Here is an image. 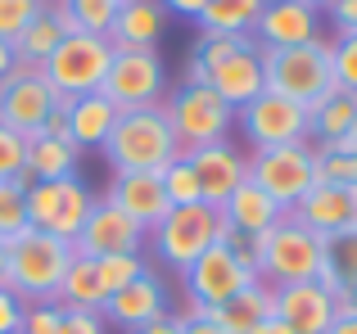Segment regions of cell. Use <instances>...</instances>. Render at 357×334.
<instances>
[{"mask_svg":"<svg viewBox=\"0 0 357 334\" xmlns=\"http://www.w3.org/2000/svg\"><path fill=\"white\" fill-rule=\"evenodd\" d=\"M18 334H23V330H18Z\"/></svg>","mask_w":357,"mask_h":334,"instance_id":"obj_55","label":"cell"},{"mask_svg":"<svg viewBox=\"0 0 357 334\" xmlns=\"http://www.w3.org/2000/svg\"><path fill=\"white\" fill-rule=\"evenodd\" d=\"M167 122L176 132V145L185 150H199V145L213 141H227L231 122H236V109L218 95L213 86H199V81H185V86L172 90V100L163 104Z\"/></svg>","mask_w":357,"mask_h":334,"instance_id":"obj_7","label":"cell"},{"mask_svg":"<svg viewBox=\"0 0 357 334\" xmlns=\"http://www.w3.org/2000/svg\"><path fill=\"white\" fill-rule=\"evenodd\" d=\"M105 199L127 212L140 230H154L158 221L172 212L167 190H163V176L158 172H114V185H109Z\"/></svg>","mask_w":357,"mask_h":334,"instance_id":"obj_18","label":"cell"},{"mask_svg":"<svg viewBox=\"0 0 357 334\" xmlns=\"http://www.w3.org/2000/svg\"><path fill=\"white\" fill-rule=\"evenodd\" d=\"M317 185H340V190L357 194V150L317 145Z\"/></svg>","mask_w":357,"mask_h":334,"instance_id":"obj_32","label":"cell"},{"mask_svg":"<svg viewBox=\"0 0 357 334\" xmlns=\"http://www.w3.org/2000/svg\"><path fill=\"white\" fill-rule=\"evenodd\" d=\"M41 5L45 0H0V41L14 45V36L41 14Z\"/></svg>","mask_w":357,"mask_h":334,"instance_id":"obj_38","label":"cell"},{"mask_svg":"<svg viewBox=\"0 0 357 334\" xmlns=\"http://www.w3.org/2000/svg\"><path fill=\"white\" fill-rule=\"evenodd\" d=\"M27 230V181H0V239Z\"/></svg>","mask_w":357,"mask_h":334,"instance_id":"obj_35","label":"cell"},{"mask_svg":"<svg viewBox=\"0 0 357 334\" xmlns=\"http://www.w3.org/2000/svg\"><path fill=\"white\" fill-rule=\"evenodd\" d=\"M321 285H331L335 294L357 285V221L335 235H321Z\"/></svg>","mask_w":357,"mask_h":334,"instance_id":"obj_29","label":"cell"},{"mask_svg":"<svg viewBox=\"0 0 357 334\" xmlns=\"http://www.w3.org/2000/svg\"><path fill=\"white\" fill-rule=\"evenodd\" d=\"M340 312H357V285H353V289H344V294H340Z\"/></svg>","mask_w":357,"mask_h":334,"instance_id":"obj_50","label":"cell"},{"mask_svg":"<svg viewBox=\"0 0 357 334\" xmlns=\"http://www.w3.org/2000/svg\"><path fill=\"white\" fill-rule=\"evenodd\" d=\"M208 317L218 321L227 334H253L262 321L276 317V289H271V285H262V280H253L249 289H240L236 299L222 303V308L208 312Z\"/></svg>","mask_w":357,"mask_h":334,"instance_id":"obj_26","label":"cell"},{"mask_svg":"<svg viewBox=\"0 0 357 334\" xmlns=\"http://www.w3.org/2000/svg\"><path fill=\"white\" fill-rule=\"evenodd\" d=\"M73 257H77V248L68 239L27 226L23 235H14L5 244V285L23 303H54Z\"/></svg>","mask_w":357,"mask_h":334,"instance_id":"obj_1","label":"cell"},{"mask_svg":"<svg viewBox=\"0 0 357 334\" xmlns=\"http://www.w3.org/2000/svg\"><path fill=\"white\" fill-rule=\"evenodd\" d=\"M77 145L73 141H54V136H27V154H23V176L32 181H59V176H77Z\"/></svg>","mask_w":357,"mask_h":334,"instance_id":"obj_28","label":"cell"},{"mask_svg":"<svg viewBox=\"0 0 357 334\" xmlns=\"http://www.w3.org/2000/svg\"><path fill=\"white\" fill-rule=\"evenodd\" d=\"M204 86H213L231 109H244L253 95H262V90H267V81H262V50L253 41L240 45L231 59H222L218 68L208 72V81H204Z\"/></svg>","mask_w":357,"mask_h":334,"instance_id":"obj_20","label":"cell"},{"mask_svg":"<svg viewBox=\"0 0 357 334\" xmlns=\"http://www.w3.org/2000/svg\"><path fill=\"white\" fill-rule=\"evenodd\" d=\"M45 5H59V0H45Z\"/></svg>","mask_w":357,"mask_h":334,"instance_id":"obj_54","label":"cell"},{"mask_svg":"<svg viewBox=\"0 0 357 334\" xmlns=\"http://www.w3.org/2000/svg\"><path fill=\"white\" fill-rule=\"evenodd\" d=\"M240 132L249 136L253 150H271V145H307V109L294 100L262 90L244 109H236Z\"/></svg>","mask_w":357,"mask_h":334,"instance_id":"obj_12","label":"cell"},{"mask_svg":"<svg viewBox=\"0 0 357 334\" xmlns=\"http://www.w3.org/2000/svg\"><path fill=\"white\" fill-rule=\"evenodd\" d=\"M335 317H340V294L331 285L303 280L276 289V321H285L289 334H326Z\"/></svg>","mask_w":357,"mask_h":334,"instance_id":"obj_15","label":"cell"},{"mask_svg":"<svg viewBox=\"0 0 357 334\" xmlns=\"http://www.w3.org/2000/svg\"><path fill=\"white\" fill-rule=\"evenodd\" d=\"M96 271H100V285H105V299H109V294L127 289L131 280H140L149 267L140 253H114V257H96Z\"/></svg>","mask_w":357,"mask_h":334,"instance_id":"obj_36","label":"cell"},{"mask_svg":"<svg viewBox=\"0 0 357 334\" xmlns=\"http://www.w3.org/2000/svg\"><path fill=\"white\" fill-rule=\"evenodd\" d=\"M317 27H321V18H317L312 5H303V0H267L249 36L258 50H289V45L317 41Z\"/></svg>","mask_w":357,"mask_h":334,"instance_id":"obj_16","label":"cell"},{"mask_svg":"<svg viewBox=\"0 0 357 334\" xmlns=\"http://www.w3.org/2000/svg\"><path fill=\"white\" fill-rule=\"evenodd\" d=\"M163 27L167 9L158 0H122L114 27H109V41H114V50H154Z\"/></svg>","mask_w":357,"mask_h":334,"instance_id":"obj_22","label":"cell"},{"mask_svg":"<svg viewBox=\"0 0 357 334\" xmlns=\"http://www.w3.org/2000/svg\"><path fill=\"white\" fill-rule=\"evenodd\" d=\"M59 317H63L59 303H27L23 334H59Z\"/></svg>","mask_w":357,"mask_h":334,"instance_id":"obj_40","label":"cell"},{"mask_svg":"<svg viewBox=\"0 0 357 334\" xmlns=\"http://www.w3.org/2000/svg\"><path fill=\"white\" fill-rule=\"evenodd\" d=\"M262 81L267 90L312 109L335 90V68H331V41H307L289 50H262Z\"/></svg>","mask_w":357,"mask_h":334,"instance_id":"obj_4","label":"cell"},{"mask_svg":"<svg viewBox=\"0 0 357 334\" xmlns=\"http://www.w3.org/2000/svg\"><path fill=\"white\" fill-rule=\"evenodd\" d=\"M14 68H18V59H14V45H9V41H0V81H5Z\"/></svg>","mask_w":357,"mask_h":334,"instance_id":"obj_48","label":"cell"},{"mask_svg":"<svg viewBox=\"0 0 357 334\" xmlns=\"http://www.w3.org/2000/svg\"><path fill=\"white\" fill-rule=\"evenodd\" d=\"M54 303L59 308H77V312H105V285H100L96 257H73Z\"/></svg>","mask_w":357,"mask_h":334,"instance_id":"obj_30","label":"cell"},{"mask_svg":"<svg viewBox=\"0 0 357 334\" xmlns=\"http://www.w3.org/2000/svg\"><path fill=\"white\" fill-rule=\"evenodd\" d=\"M114 59V41L109 36H91V32H73L68 41H59V50L41 63V77L54 86L59 100H77L100 90Z\"/></svg>","mask_w":357,"mask_h":334,"instance_id":"obj_6","label":"cell"},{"mask_svg":"<svg viewBox=\"0 0 357 334\" xmlns=\"http://www.w3.org/2000/svg\"><path fill=\"white\" fill-rule=\"evenodd\" d=\"M163 190H167V203L172 208H185V203H204V194H199V176H195V167L185 154H176L172 163L163 167Z\"/></svg>","mask_w":357,"mask_h":334,"instance_id":"obj_34","label":"cell"},{"mask_svg":"<svg viewBox=\"0 0 357 334\" xmlns=\"http://www.w3.org/2000/svg\"><path fill=\"white\" fill-rule=\"evenodd\" d=\"M68 36H73L68 14H63L59 5H41V14L14 36V59L23 63V68H41V63L59 50V41H68Z\"/></svg>","mask_w":357,"mask_h":334,"instance_id":"obj_24","label":"cell"},{"mask_svg":"<svg viewBox=\"0 0 357 334\" xmlns=\"http://www.w3.org/2000/svg\"><path fill=\"white\" fill-rule=\"evenodd\" d=\"M118 5L122 0H59L73 32H91V36H109V27L118 18Z\"/></svg>","mask_w":357,"mask_h":334,"instance_id":"obj_33","label":"cell"},{"mask_svg":"<svg viewBox=\"0 0 357 334\" xmlns=\"http://www.w3.org/2000/svg\"><path fill=\"white\" fill-rule=\"evenodd\" d=\"M331 18L340 32H357V0H331Z\"/></svg>","mask_w":357,"mask_h":334,"instance_id":"obj_43","label":"cell"},{"mask_svg":"<svg viewBox=\"0 0 357 334\" xmlns=\"http://www.w3.org/2000/svg\"><path fill=\"white\" fill-rule=\"evenodd\" d=\"M181 334H227L213 317H204V312H185L181 317Z\"/></svg>","mask_w":357,"mask_h":334,"instance_id":"obj_44","label":"cell"},{"mask_svg":"<svg viewBox=\"0 0 357 334\" xmlns=\"http://www.w3.org/2000/svg\"><path fill=\"white\" fill-rule=\"evenodd\" d=\"M96 194L82 185V176H59V181H32L27 185V226L45 230L59 239H77V230L86 226Z\"/></svg>","mask_w":357,"mask_h":334,"instance_id":"obj_9","label":"cell"},{"mask_svg":"<svg viewBox=\"0 0 357 334\" xmlns=\"http://www.w3.org/2000/svg\"><path fill=\"white\" fill-rule=\"evenodd\" d=\"M114 122H118V109L109 104L100 90L68 100V132H73V145H77V150H100V145L109 141V132H114Z\"/></svg>","mask_w":357,"mask_h":334,"instance_id":"obj_27","label":"cell"},{"mask_svg":"<svg viewBox=\"0 0 357 334\" xmlns=\"http://www.w3.org/2000/svg\"><path fill=\"white\" fill-rule=\"evenodd\" d=\"M105 317L114 321V326H122V330H140V326H149V321L167 317V294H163V285L145 271L140 280H131L127 289L109 294Z\"/></svg>","mask_w":357,"mask_h":334,"instance_id":"obj_21","label":"cell"},{"mask_svg":"<svg viewBox=\"0 0 357 334\" xmlns=\"http://www.w3.org/2000/svg\"><path fill=\"white\" fill-rule=\"evenodd\" d=\"M303 5H312V9H321V5H331V0H303Z\"/></svg>","mask_w":357,"mask_h":334,"instance_id":"obj_53","label":"cell"},{"mask_svg":"<svg viewBox=\"0 0 357 334\" xmlns=\"http://www.w3.org/2000/svg\"><path fill=\"white\" fill-rule=\"evenodd\" d=\"M218 212H222V226L240 230V235H249V239L267 235V230L285 217V212H280V203L271 199V194H262L249 176H244V185H236V194H231Z\"/></svg>","mask_w":357,"mask_h":334,"instance_id":"obj_23","label":"cell"},{"mask_svg":"<svg viewBox=\"0 0 357 334\" xmlns=\"http://www.w3.org/2000/svg\"><path fill=\"white\" fill-rule=\"evenodd\" d=\"M54 109H59V95H54V86L41 77V68H23V63H18V68L0 81V127L18 132L23 141L41 132Z\"/></svg>","mask_w":357,"mask_h":334,"instance_id":"obj_13","label":"cell"},{"mask_svg":"<svg viewBox=\"0 0 357 334\" xmlns=\"http://www.w3.org/2000/svg\"><path fill=\"white\" fill-rule=\"evenodd\" d=\"M253 271L271 289L321 280V235H312L307 226H298L285 212L267 235L253 239Z\"/></svg>","mask_w":357,"mask_h":334,"instance_id":"obj_3","label":"cell"},{"mask_svg":"<svg viewBox=\"0 0 357 334\" xmlns=\"http://www.w3.org/2000/svg\"><path fill=\"white\" fill-rule=\"evenodd\" d=\"M167 86V68L158 59V50H114L109 59V72L100 81V95L118 109H145L158 104Z\"/></svg>","mask_w":357,"mask_h":334,"instance_id":"obj_10","label":"cell"},{"mask_svg":"<svg viewBox=\"0 0 357 334\" xmlns=\"http://www.w3.org/2000/svg\"><path fill=\"white\" fill-rule=\"evenodd\" d=\"M131 334H181V317H158V321H149V326H140V330H131Z\"/></svg>","mask_w":357,"mask_h":334,"instance_id":"obj_46","label":"cell"},{"mask_svg":"<svg viewBox=\"0 0 357 334\" xmlns=\"http://www.w3.org/2000/svg\"><path fill=\"white\" fill-rule=\"evenodd\" d=\"M176 154H181V145H176L163 104L122 109L105 141V159L114 172H163Z\"/></svg>","mask_w":357,"mask_h":334,"instance_id":"obj_2","label":"cell"},{"mask_svg":"<svg viewBox=\"0 0 357 334\" xmlns=\"http://www.w3.org/2000/svg\"><path fill=\"white\" fill-rule=\"evenodd\" d=\"M218 230H222L218 208H208V203H185V208H172L154 226V253L163 257L172 271H185L208 244H218Z\"/></svg>","mask_w":357,"mask_h":334,"instance_id":"obj_11","label":"cell"},{"mask_svg":"<svg viewBox=\"0 0 357 334\" xmlns=\"http://www.w3.org/2000/svg\"><path fill=\"white\" fill-rule=\"evenodd\" d=\"M23 154H27V141L18 132H9V127H0V181H27Z\"/></svg>","mask_w":357,"mask_h":334,"instance_id":"obj_39","label":"cell"},{"mask_svg":"<svg viewBox=\"0 0 357 334\" xmlns=\"http://www.w3.org/2000/svg\"><path fill=\"white\" fill-rule=\"evenodd\" d=\"M158 5H163L167 14H181V18H199L208 0H158Z\"/></svg>","mask_w":357,"mask_h":334,"instance_id":"obj_45","label":"cell"},{"mask_svg":"<svg viewBox=\"0 0 357 334\" xmlns=\"http://www.w3.org/2000/svg\"><path fill=\"white\" fill-rule=\"evenodd\" d=\"M140 239H145V230L127 212L114 208L109 199H96V208H91L86 226L77 230L73 248H77V257H114V253H140Z\"/></svg>","mask_w":357,"mask_h":334,"instance_id":"obj_14","label":"cell"},{"mask_svg":"<svg viewBox=\"0 0 357 334\" xmlns=\"http://www.w3.org/2000/svg\"><path fill=\"white\" fill-rule=\"evenodd\" d=\"M289 217L298 226H307L312 235H335V230L357 221V194L340 190V185H312L303 199L289 208Z\"/></svg>","mask_w":357,"mask_h":334,"instance_id":"obj_19","label":"cell"},{"mask_svg":"<svg viewBox=\"0 0 357 334\" xmlns=\"http://www.w3.org/2000/svg\"><path fill=\"white\" fill-rule=\"evenodd\" d=\"M253 334H289V330H285V321H276V317H271V321H262V326L253 330Z\"/></svg>","mask_w":357,"mask_h":334,"instance_id":"obj_49","label":"cell"},{"mask_svg":"<svg viewBox=\"0 0 357 334\" xmlns=\"http://www.w3.org/2000/svg\"><path fill=\"white\" fill-rule=\"evenodd\" d=\"M23 317H27V303L9 285H0V334H18L23 330Z\"/></svg>","mask_w":357,"mask_h":334,"instance_id":"obj_41","label":"cell"},{"mask_svg":"<svg viewBox=\"0 0 357 334\" xmlns=\"http://www.w3.org/2000/svg\"><path fill=\"white\" fill-rule=\"evenodd\" d=\"M326 334H357V312H340V317L331 321V330Z\"/></svg>","mask_w":357,"mask_h":334,"instance_id":"obj_47","label":"cell"},{"mask_svg":"<svg viewBox=\"0 0 357 334\" xmlns=\"http://www.w3.org/2000/svg\"><path fill=\"white\" fill-rule=\"evenodd\" d=\"M249 181L262 194L280 203V212H289L307 190L317 185V150L312 145H271V150L249 154Z\"/></svg>","mask_w":357,"mask_h":334,"instance_id":"obj_8","label":"cell"},{"mask_svg":"<svg viewBox=\"0 0 357 334\" xmlns=\"http://www.w3.org/2000/svg\"><path fill=\"white\" fill-rule=\"evenodd\" d=\"M262 5L267 0H208L204 5V14L195 18V23L204 27V32H227V36H249L253 23H258Z\"/></svg>","mask_w":357,"mask_h":334,"instance_id":"obj_31","label":"cell"},{"mask_svg":"<svg viewBox=\"0 0 357 334\" xmlns=\"http://www.w3.org/2000/svg\"><path fill=\"white\" fill-rule=\"evenodd\" d=\"M335 145H344V150H357V127H353V136H344V141H335Z\"/></svg>","mask_w":357,"mask_h":334,"instance_id":"obj_51","label":"cell"},{"mask_svg":"<svg viewBox=\"0 0 357 334\" xmlns=\"http://www.w3.org/2000/svg\"><path fill=\"white\" fill-rule=\"evenodd\" d=\"M0 285H5V239H0Z\"/></svg>","mask_w":357,"mask_h":334,"instance_id":"obj_52","label":"cell"},{"mask_svg":"<svg viewBox=\"0 0 357 334\" xmlns=\"http://www.w3.org/2000/svg\"><path fill=\"white\" fill-rule=\"evenodd\" d=\"M195 176H199V194L208 208H222V203L236 194V185H244L249 176V159L227 141H213V145H199V150H185Z\"/></svg>","mask_w":357,"mask_h":334,"instance_id":"obj_17","label":"cell"},{"mask_svg":"<svg viewBox=\"0 0 357 334\" xmlns=\"http://www.w3.org/2000/svg\"><path fill=\"white\" fill-rule=\"evenodd\" d=\"M59 334H105V317H100V312L63 308V317H59Z\"/></svg>","mask_w":357,"mask_h":334,"instance_id":"obj_42","label":"cell"},{"mask_svg":"<svg viewBox=\"0 0 357 334\" xmlns=\"http://www.w3.org/2000/svg\"><path fill=\"white\" fill-rule=\"evenodd\" d=\"M331 68H335V86L357 95V32H340L331 41Z\"/></svg>","mask_w":357,"mask_h":334,"instance_id":"obj_37","label":"cell"},{"mask_svg":"<svg viewBox=\"0 0 357 334\" xmlns=\"http://www.w3.org/2000/svg\"><path fill=\"white\" fill-rule=\"evenodd\" d=\"M353 127H357V95L353 90L335 86L326 100H317V104L307 109V145H312V150L353 136Z\"/></svg>","mask_w":357,"mask_h":334,"instance_id":"obj_25","label":"cell"},{"mask_svg":"<svg viewBox=\"0 0 357 334\" xmlns=\"http://www.w3.org/2000/svg\"><path fill=\"white\" fill-rule=\"evenodd\" d=\"M253 280H258L253 262H244V257L227 244V239L208 244V248H204V253L181 271V285H185V299H190V312H204V317H208V312H218L222 303H231L240 289H249Z\"/></svg>","mask_w":357,"mask_h":334,"instance_id":"obj_5","label":"cell"}]
</instances>
